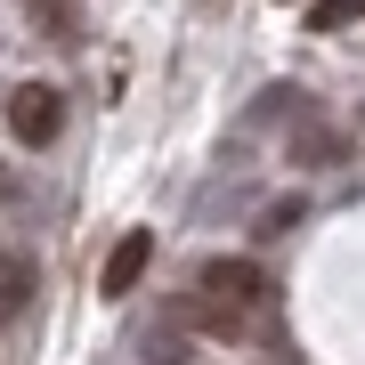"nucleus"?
I'll use <instances>...</instances> for the list:
<instances>
[{"instance_id":"7ed1b4c3","label":"nucleus","mask_w":365,"mask_h":365,"mask_svg":"<svg viewBox=\"0 0 365 365\" xmlns=\"http://www.w3.org/2000/svg\"><path fill=\"white\" fill-rule=\"evenodd\" d=\"M146 268H155V235H146V227H130L114 252H106V268H98V292H106V300L138 292V284H146Z\"/></svg>"},{"instance_id":"20e7f679","label":"nucleus","mask_w":365,"mask_h":365,"mask_svg":"<svg viewBox=\"0 0 365 365\" xmlns=\"http://www.w3.org/2000/svg\"><path fill=\"white\" fill-rule=\"evenodd\" d=\"M284 155H292V163H309V170H333V163H349V138H341L333 122H309V114H292V130H284Z\"/></svg>"},{"instance_id":"1a4fd4ad","label":"nucleus","mask_w":365,"mask_h":365,"mask_svg":"<svg viewBox=\"0 0 365 365\" xmlns=\"http://www.w3.org/2000/svg\"><path fill=\"white\" fill-rule=\"evenodd\" d=\"M292 227H300V195H276L260 211V235H292Z\"/></svg>"},{"instance_id":"f257e3e1","label":"nucleus","mask_w":365,"mask_h":365,"mask_svg":"<svg viewBox=\"0 0 365 365\" xmlns=\"http://www.w3.org/2000/svg\"><path fill=\"white\" fill-rule=\"evenodd\" d=\"M195 292H203V300H220V309H235V317H260L268 276H260V260H203Z\"/></svg>"},{"instance_id":"423d86ee","label":"nucleus","mask_w":365,"mask_h":365,"mask_svg":"<svg viewBox=\"0 0 365 365\" xmlns=\"http://www.w3.org/2000/svg\"><path fill=\"white\" fill-rule=\"evenodd\" d=\"M25 9L41 16V25H49V41H66V49L81 41V9H73V0H25Z\"/></svg>"},{"instance_id":"39448f33","label":"nucleus","mask_w":365,"mask_h":365,"mask_svg":"<svg viewBox=\"0 0 365 365\" xmlns=\"http://www.w3.org/2000/svg\"><path fill=\"white\" fill-rule=\"evenodd\" d=\"M25 292H33V260L25 252H0V317L25 309Z\"/></svg>"},{"instance_id":"0eeeda50","label":"nucleus","mask_w":365,"mask_h":365,"mask_svg":"<svg viewBox=\"0 0 365 365\" xmlns=\"http://www.w3.org/2000/svg\"><path fill=\"white\" fill-rule=\"evenodd\" d=\"M365 16V0H317L309 9V33H341V25H357Z\"/></svg>"},{"instance_id":"f03ea898","label":"nucleus","mask_w":365,"mask_h":365,"mask_svg":"<svg viewBox=\"0 0 365 365\" xmlns=\"http://www.w3.org/2000/svg\"><path fill=\"white\" fill-rule=\"evenodd\" d=\"M9 130H16V146H49L66 130V98H57L49 81H25V90L9 98Z\"/></svg>"},{"instance_id":"6e6552de","label":"nucleus","mask_w":365,"mask_h":365,"mask_svg":"<svg viewBox=\"0 0 365 365\" xmlns=\"http://www.w3.org/2000/svg\"><path fill=\"white\" fill-rule=\"evenodd\" d=\"M146 357L155 365H187V325H155L146 333Z\"/></svg>"}]
</instances>
